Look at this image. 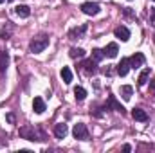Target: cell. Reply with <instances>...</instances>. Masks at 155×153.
<instances>
[{
    "label": "cell",
    "mask_w": 155,
    "mask_h": 153,
    "mask_svg": "<svg viewBox=\"0 0 155 153\" xmlns=\"http://www.w3.org/2000/svg\"><path fill=\"white\" fill-rule=\"evenodd\" d=\"M110 108H114L116 112H121V114H124V108H123V105L117 101L114 96H110V97H108V103L103 106V110H110Z\"/></svg>",
    "instance_id": "6"
},
{
    "label": "cell",
    "mask_w": 155,
    "mask_h": 153,
    "mask_svg": "<svg viewBox=\"0 0 155 153\" xmlns=\"http://www.w3.org/2000/svg\"><path fill=\"white\" fill-rule=\"evenodd\" d=\"M72 135H74V139H78V141H87L88 139V130H87V126L83 122H78V124H74V128H72Z\"/></svg>",
    "instance_id": "3"
},
{
    "label": "cell",
    "mask_w": 155,
    "mask_h": 153,
    "mask_svg": "<svg viewBox=\"0 0 155 153\" xmlns=\"http://www.w3.org/2000/svg\"><path fill=\"white\" fill-rule=\"evenodd\" d=\"M148 77H150V69H144L141 74H139V79H137V85L139 86H144L148 83Z\"/></svg>",
    "instance_id": "18"
},
{
    "label": "cell",
    "mask_w": 155,
    "mask_h": 153,
    "mask_svg": "<svg viewBox=\"0 0 155 153\" xmlns=\"http://www.w3.org/2000/svg\"><path fill=\"white\" fill-rule=\"evenodd\" d=\"M9 36H11V29H5V27H4V29L0 31V38H2V40H7Z\"/></svg>",
    "instance_id": "23"
},
{
    "label": "cell",
    "mask_w": 155,
    "mask_h": 153,
    "mask_svg": "<svg viewBox=\"0 0 155 153\" xmlns=\"http://www.w3.org/2000/svg\"><path fill=\"white\" fill-rule=\"evenodd\" d=\"M123 151H132V148H130V144H124V146H123Z\"/></svg>",
    "instance_id": "26"
},
{
    "label": "cell",
    "mask_w": 155,
    "mask_h": 153,
    "mask_svg": "<svg viewBox=\"0 0 155 153\" xmlns=\"http://www.w3.org/2000/svg\"><path fill=\"white\" fill-rule=\"evenodd\" d=\"M47 47H49V36H47V34H40L36 38H33L31 43H29V49H31V52H35V54L45 50Z\"/></svg>",
    "instance_id": "2"
},
{
    "label": "cell",
    "mask_w": 155,
    "mask_h": 153,
    "mask_svg": "<svg viewBox=\"0 0 155 153\" xmlns=\"http://www.w3.org/2000/svg\"><path fill=\"white\" fill-rule=\"evenodd\" d=\"M114 34H116V38H119L121 41H128V40H130V31H128L124 25H119V27H116Z\"/></svg>",
    "instance_id": "8"
},
{
    "label": "cell",
    "mask_w": 155,
    "mask_h": 153,
    "mask_svg": "<svg viewBox=\"0 0 155 153\" xmlns=\"http://www.w3.org/2000/svg\"><path fill=\"white\" fill-rule=\"evenodd\" d=\"M85 33H87V25H79V27L71 29L69 36H71V40H79V38H83V34H85Z\"/></svg>",
    "instance_id": "10"
},
{
    "label": "cell",
    "mask_w": 155,
    "mask_h": 153,
    "mask_svg": "<svg viewBox=\"0 0 155 153\" xmlns=\"http://www.w3.org/2000/svg\"><path fill=\"white\" fill-rule=\"evenodd\" d=\"M150 18H152V24H153V27H155V9L152 11V15H150Z\"/></svg>",
    "instance_id": "27"
},
{
    "label": "cell",
    "mask_w": 155,
    "mask_h": 153,
    "mask_svg": "<svg viewBox=\"0 0 155 153\" xmlns=\"http://www.w3.org/2000/svg\"><path fill=\"white\" fill-rule=\"evenodd\" d=\"M33 110H35L36 114H43V112H45V101H43L41 97H35V99H33Z\"/></svg>",
    "instance_id": "12"
},
{
    "label": "cell",
    "mask_w": 155,
    "mask_h": 153,
    "mask_svg": "<svg viewBox=\"0 0 155 153\" xmlns=\"http://www.w3.org/2000/svg\"><path fill=\"white\" fill-rule=\"evenodd\" d=\"M150 92H153V94H155V77L150 81Z\"/></svg>",
    "instance_id": "25"
},
{
    "label": "cell",
    "mask_w": 155,
    "mask_h": 153,
    "mask_svg": "<svg viewBox=\"0 0 155 153\" xmlns=\"http://www.w3.org/2000/svg\"><path fill=\"white\" fill-rule=\"evenodd\" d=\"M74 97H76L78 101H83V99L87 97V90H85L83 86H76V88H74Z\"/></svg>",
    "instance_id": "20"
},
{
    "label": "cell",
    "mask_w": 155,
    "mask_h": 153,
    "mask_svg": "<svg viewBox=\"0 0 155 153\" xmlns=\"http://www.w3.org/2000/svg\"><path fill=\"white\" fill-rule=\"evenodd\" d=\"M81 67H83V72H85V74H88V76H92V74H96V72H97V61H96L94 58L85 60V61L81 63Z\"/></svg>",
    "instance_id": "5"
},
{
    "label": "cell",
    "mask_w": 155,
    "mask_h": 153,
    "mask_svg": "<svg viewBox=\"0 0 155 153\" xmlns=\"http://www.w3.org/2000/svg\"><path fill=\"white\" fill-rule=\"evenodd\" d=\"M103 52H105V56H108V58H116L117 52H119V47H117V43H108Z\"/></svg>",
    "instance_id": "13"
},
{
    "label": "cell",
    "mask_w": 155,
    "mask_h": 153,
    "mask_svg": "<svg viewBox=\"0 0 155 153\" xmlns=\"http://www.w3.org/2000/svg\"><path fill=\"white\" fill-rule=\"evenodd\" d=\"M92 58H94L96 61H101V60L105 58V52H103L101 49H94V50H92Z\"/></svg>",
    "instance_id": "22"
},
{
    "label": "cell",
    "mask_w": 155,
    "mask_h": 153,
    "mask_svg": "<svg viewBox=\"0 0 155 153\" xmlns=\"http://www.w3.org/2000/svg\"><path fill=\"white\" fill-rule=\"evenodd\" d=\"M67 132H69V128H67V124H65V122H58V124L54 126V135H56L58 139H65Z\"/></svg>",
    "instance_id": "11"
},
{
    "label": "cell",
    "mask_w": 155,
    "mask_h": 153,
    "mask_svg": "<svg viewBox=\"0 0 155 153\" xmlns=\"http://www.w3.org/2000/svg\"><path fill=\"white\" fill-rule=\"evenodd\" d=\"M132 117H134L135 121H141V122L148 121V114H146L143 108H134V112H132Z\"/></svg>",
    "instance_id": "14"
},
{
    "label": "cell",
    "mask_w": 155,
    "mask_h": 153,
    "mask_svg": "<svg viewBox=\"0 0 155 153\" xmlns=\"http://www.w3.org/2000/svg\"><path fill=\"white\" fill-rule=\"evenodd\" d=\"M81 11L85 15H88V16H94V15H97L101 11V7L96 2H85V4H81Z\"/></svg>",
    "instance_id": "4"
},
{
    "label": "cell",
    "mask_w": 155,
    "mask_h": 153,
    "mask_svg": "<svg viewBox=\"0 0 155 153\" xmlns=\"http://www.w3.org/2000/svg\"><path fill=\"white\" fill-rule=\"evenodd\" d=\"M153 2H155V0H153Z\"/></svg>",
    "instance_id": "29"
},
{
    "label": "cell",
    "mask_w": 155,
    "mask_h": 153,
    "mask_svg": "<svg viewBox=\"0 0 155 153\" xmlns=\"http://www.w3.org/2000/svg\"><path fill=\"white\" fill-rule=\"evenodd\" d=\"M20 137L22 139H25V141H45V133L38 130V128H35V126H22L20 128Z\"/></svg>",
    "instance_id": "1"
},
{
    "label": "cell",
    "mask_w": 155,
    "mask_h": 153,
    "mask_svg": "<svg viewBox=\"0 0 155 153\" xmlns=\"http://www.w3.org/2000/svg\"><path fill=\"white\" fill-rule=\"evenodd\" d=\"M60 76H61V79L69 85V83H72V70L69 69V67H63L61 69V72H60Z\"/></svg>",
    "instance_id": "17"
},
{
    "label": "cell",
    "mask_w": 155,
    "mask_h": 153,
    "mask_svg": "<svg viewBox=\"0 0 155 153\" xmlns=\"http://www.w3.org/2000/svg\"><path fill=\"white\" fill-rule=\"evenodd\" d=\"M132 94H134V88H132L130 85L121 86V96H123V99H124V101H130V99H132Z\"/></svg>",
    "instance_id": "16"
},
{
    "label": "cell",
    "mask_w": 155,
    "mask_h": 153,
    "mask_svg": "<svg viewBox=\"0 0 155 153\" xmlns=\"http://www.w3.org/2000/svg\"><path fill=\"white\" fill-rule=\"evenodd\" d=\"M4 2H5V0H0V4H4Z\"/></svg>",
    "instance_id": "28"
},
{
    "label": "cell",
    "mask_w": 155,
    "mask_h": 153,
    "mask_svg": "<svg viewBox=\"0 0 155 153\" xmlns=\"http://www.w3.org/2000/svg\"><path fill=\"white\" fill-rule=\"evenodd\" d=\"M5 119H7L11 124H15V115H13V114H7V115H5Z\"/></svg>",
    "instance_id": "24"
},
{
    "label": "cell",
    "mask_w": 155,
    "mask_h": 153,
    "mask_svg": "<svg viewBox=\"0 0 155 153\" xmlns=\"http://www.w3.org/2000/svg\"><path fill=\"white\" fill-rule=\"evenodd\" d=\"M69 56H71L72 60H76V58H83V56H85V50H83V49H76V47H74V49H71Z\"/></svg>",
    "instance_id": "21"
},
{
    "label": "cell",
    "mask_w": 155,
    "mask_h": 153,
    "mask_svg": "<svg viewBox=\"0 0 155 153\" xmlns=\"http://www.w3.org/2000/svg\"><path fill=\"white\" fill-rule=\"evenodd\" d=\"M116 70H117L119 76H126L128 70H130V60H128V58H123V60L119 61V65H117Z\"/></svg>",
    "instance_id": "9"
},
{
    "label": "cell",
    "mask_w": 155,
    "mask_h": 153,
    "mask_svg": "<svg viewBox=\"0 0 155 153\" xmlns=\"http://www.w3.org/2000/svg\"><path fill=\"white\" fill-rule=\"evenodd\" d=\"M130 60V69H139V67H143L144 65V56L141 54V52H135L132 58H128Z\"/></svg>",
    "instance_id": "7"
},
{
    "label": "cell",
    "mask_w": 155,
    "mask_h": 153,
    "mask_svg": "<svg viewBox=\"0 0 155 153\" xmlns=\"http://www.w3.org/2000/svg\"><path fill=\"white\" fill-rule=\"evenodd\" d=\"M7 63H9V54L7 52H0V72H4L7 69Z\"/></svg>",
    "instance_id": "19"
},
{
    "label": "cell",
    "mask_w": 155,
    "mask_h": 153,
    "mask_svg": "<svg viewBox=\"0 0 155 153\" xmlns=\"http://www.w3.org/2000/svg\"><path fill=\"white\" fill-rule=\"evenodd\" d=\"M15 13H16L20 18H27V16L31 15V9H29V5H16V7H15Z\"/></svg>",
    "instance_id": "15"
}]
</instances>
